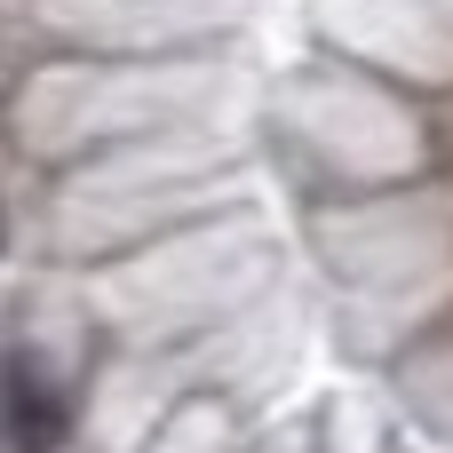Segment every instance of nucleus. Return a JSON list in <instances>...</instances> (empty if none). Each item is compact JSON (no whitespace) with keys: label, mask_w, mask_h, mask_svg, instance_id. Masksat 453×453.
<instances>
[{"label":"nucleus","mask_w":453,"mask_h":453,"mask_svg":"<svg viewBox=\"0 0 453 453\" xmlns=\"http://www.w3.org/2000/svg\"><path fill=\"white\" fill-rule=\"evenodd\" d=\"M8 414H16L24 453H48L56 438H64V422H56V390H40V366H32V358L8 366Z\"/></svg>","instance_id":"obj_1"}]
</instances>
